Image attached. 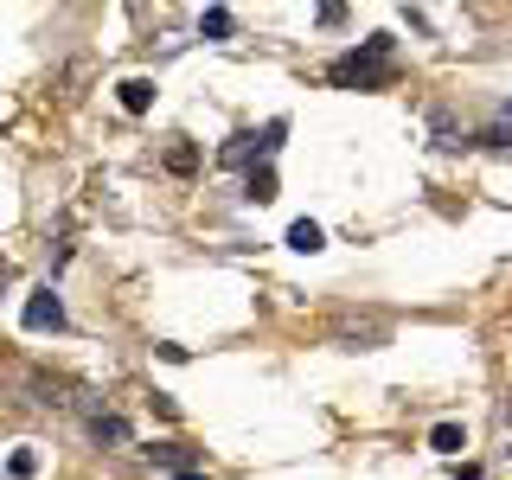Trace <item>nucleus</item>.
Segmentation results:
<instances>
[{
	"mask_svg": "<svg viewBox=\"0 0 512 480\" xmlns=\"http://www.w3.org/2000/svg\"><path fill=\"white\" fill-rule=\"evenodd\" d=\"M391 77V32H372V39L359 45V52H346L340 64H333V84L340 90H352V84H384Z\"/></svg>",
	"mask_w": 512,
	"mask_h": 480,
	"instance_id": "1",
	"label": "nucleus"
},
{
	"mask_svg": "<svg viewBox=\"0 0 512 480\" xmlns=\"http://www.w3.org/2000/svg\"><path fill=\"white\" fill-rule=\"evenodd\" d=\"M282 135H288V122H269V128H256V135H231L218 148V160H224V167H244V160H263V167H269V154L282 148Z\"/></svg>",
	"mask_w": 512,
	"mask_h": 480,
	"instance_id": "2",
	"label": "nucleus"
},
{
	"mask_svg": "<svg viewBox=\"0 0 512 480\" xmlns=\"http://www.w3.org/2000/svg\"><path fill=\"white\" fill-rule=\"evenodd\" d=\"M20 320H26L32 333H58V327H64V301H58V288H52V282H45V288H32V295H26V308H20Z\"/></svg>",
	"mask_w": 512,
	"mask_h": 480,
	"instance_id": "3",
	"label": "nucleus"
},
{
	"mask_svg": "<svg viewBox=\"0 0 512 480\" xmlns=\"http://www.w3.org/2000/svg\"><path fill=\"white\" fill-rule=\"evenodd\" d=\"M148 455V468H167V474H192V448L180 442H154V448H141Z\"/></svg>",
	"mask_w": 512,
	"mask_h": 480,
	"instance_id": "4",
	"label": "nucleus"
},
{
	"mask_svg": "<svg viewBox=\"0 0 512 480\" xmlns=\"http://www.w3.org/2000/svg\"><path fill=\"white\" fill-rule=\"evenodd\" d=\"M288 250H301V256H314V250H327V231H320L314 218H295L288 224Z\"/></svg>",
	"mask_w": 512,
	"mask_h": 480,
	"instance_id": "5",
	"label": "nucleus"
},
{
	"mask_svg": "<svg viewBox=\"0 0 512 480\" xmlns=\"http://www.w3.org/2000/svg\"><path fill=\"white\" fill-rule=\"evenodd\" d=\"M90 436H96V442H109V448H122L128 436H135V429H128V416H96Z\"/></svg>",
	"mask_w": 512,
	"mask_h": 480,
	"instance_id": "6",
	"label": "nucleus"
},
{
	"mask_svg": "<svg viewBox=\"0 0 512 480\" xmlns=\"http://www.w3.org/2000/svg\"><path fill=\"white\" fill-rule=\"evenodd\" d=\"M116 96H122V109H128V116H141V109L154 103V84H148V77H128V84H122Z\"/></svg>",
	"mask_w": 512,
	"mask_h": 480,
	"instance_id": "7",
	"label": "nucleus"
},
{
	"mask_svg": "<svg viewBox=\"0 0 512 480\" xmlns=\"http://www.w3.org/2000/svg\"><path fill=\"white\" fill-rule=\"evenodd\" d=\"M244 199H250V205H269V199H276V173H269V167H250Z\"/></svg>",
	"mask_w": 512,
	"mask_h": 480,
	"instance_id": "8",
	"label": "nucleus"
},
{
	"mask_svg": "<svg viewBox=\"0 0 512 480\" xmlns=\"http://www.w3.org/2000/svg\"><path fill=\"white\" fill-rule=\"evenodd\" d=\"M429 448H436V455H461L468 436H461V423H436V429H429Z\"/></svg>",
	"mask_w": 512,
	"mask_h": 480,
	"instance_id": "9",
	"label": "nucleus"
},
{
	"mask_svg": "<svg viewBox=\"0 0 512 480\" xmlns=\"http://www.w3.org/2000/svg\"><path fill=\"white\" fill-rule=\"evenodd\" d=\"M199 32H205V39H231V32H237V20H231V7H205V20H199Z\"/></svg>",
	"mask_w": 512,
	"mask_h": 480,
	"instance_id": "10",
	"label": "nucleus"
},
{
	"mask_svg": "<svg viewBox=\"0 0 512 480\" xmlns=\"http://www.w3.org/2000/svg\"><path fill=\"white\" fill-rule=\"evenodd\" d=\"M7 474H13V480H32V474H39V455H32V448H20V455L7 461Z\"/></svg>",
	"mask_w": 512,
	"mask_h": 480,
	"instance_id": "11",
	"label": "nucleus"
},
{
	"mask_svg": "<svg viewBox=\"0 0 512 480\" xmlns=\"http://www.w3.org/2000/svg\"><path fill=\"white\" fill-rule=\"evenodd\" d=\"M474 141H480V148H512V128H506V122H500V128H480Z\"/></svg>",
	"mask_w": 512,
	"mask_h": 480,
	"instance_id": "12",
	"label": "nucleus"
},
{
	"mask_svg": "<svg viewBox=\"0 0 512 480\" xmlns=\"http://www.w3.org/2000/svg\"><path fill=\"white\" fill-rule=\"evenodd\" d=\"M167 167L173 173H192V148H186V141H173V148H167Z\"/></svg>",
	"mask_w": 512,
	"mask_h": 480,
	"instance_id": "13",
	"label": "nucleus"
},
{
	"mask_svg": "<svg viewBox=\"0 0 512 480\" xmlns=\"http://www.w3.org/2000/svg\"><path fill=\"white\" fill-rule=\"evenodd\" d=\"M173 480H205V474H199V468H192V474H173Z\"/></svg>",
	"mask_w": 512,
	"mask_h": 480,
	"instance_id": "14",
	"label": "nucleus"
},
{
	"mask_svg": "<svg viewBox=\"0 0 512 480\" xmlns=\"http://www.w3.org/2000/svg\"><path fill=\"white\" fill-rule=\"evenodd\" d=\"M506 116H512V103H506Z\"/></svg>",
	"mask_w": 512,
	"mask_h": 480,
	"instance_id": "15",
	"label": "nucleus"
},
{
	"mask_svg": "<svg viewBox=\"0 0 512 480\" xmlns=\"http://www.w3.org/2000/svg\"><path fill=\"white\" fill-rule=\"evenodd\" d=\"M0 276H7V269H0Z\"/></svg>",
	"mask_w": 512,
	"mask_h": 480,
	"instance_id": "16",
	"label": "nucleus"
}]
</instances>
